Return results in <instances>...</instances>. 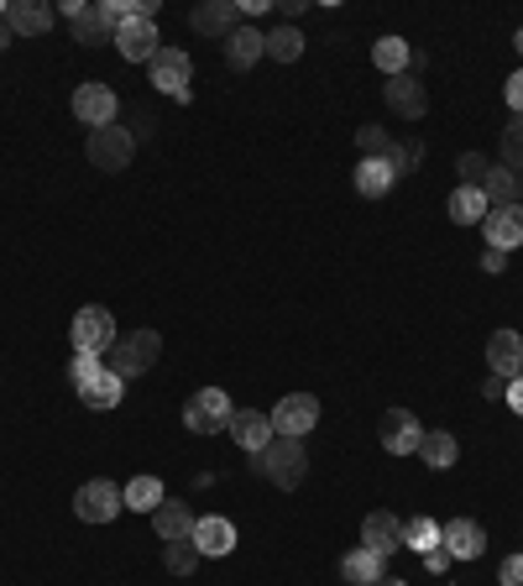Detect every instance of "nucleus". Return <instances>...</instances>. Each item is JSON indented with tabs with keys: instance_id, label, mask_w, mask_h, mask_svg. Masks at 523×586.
Masks as SVG:
<instances>
[{
	"instance_id": "nucleus-43",
	"label": "nucleus",
	"mask_w": 523,
	"mask_h": 586,
	"mask_svg": "<svg viewBox=\"0 0 523 586\" xmlns=\"http://www.w3.org/2000/svg\"><path fill=\"white\" fill-rule=\"evenodd\" d=\"M482 267H487V273H503V267H508V252H492V246H487Z\"/></svg>"
},
{
	"instance_id": "nucleus-34",
	"label": "nucleus",
	"mask_w": 523,
	"mask_h": 586,
	"mask_svg": "<svg viewBox=\"0 0 523 586\" xmlns=\"http://www.w3.org/2000/svg\"><path fill=\"white\" fill-rule=\"evenodd\" d=\"M162 566L173 571V576H189V571L200 566V550H194V540H173V545H162Z\"/></svg>"
},
{
	"instance_id": "nucleus-15",
	"label": "nucleus",
	"mask_w": 523,
	"mask_h": 586,
	"mask_svg": "<svg viewBox=\"0 0 523 586\" xmlns=\"http://www.w3.org/2000/svg\"><path fill=\"white\" fill-rule=\"evenodd\" d=\"M231 440L242 445V450H252V456H262L267 445L278 440V429H273V419L262 408H236L231 414Z\"/></svg>"
},
{
	"instance_id": "nucleus-38",
	"label": "nucleus",
	"mask_w": 523,
	"mask_h": 586,
	"mask_svg": "<svg viewBox=\"0 0 523 586\" xmlns=\"http://www.w3.org/2000/svg\"><path fill=\"white\" fill-rule=\"evenodd\" d=\"M419 158H424V142H393V152H387V162H393V173H414L419 168Z\"/></svg>"
},
{
	"instance_id": "nucleus-32",
	"label": "nucleus",
	"mask_w": 523,
	"mask_h": 586,
	"mask_svg": "<svg viewBox=\"0 0 523 586\" xmlns=\"http://www.w3.org/2000/svg\"><path fill=\"white\" fill-rule=\"evenodd\" d=\"M267 58L299 63L303 58V32H299V26H278V32H267Z\"/></svg>"
},
{
	"instance_id": "nucleus-33",
	"label": "nucleus",
	"mask_w": 523,
	"mask_h": 586,
	"mask_svg": "<svg viewBox=\"0 0 523 586\" xmlns=\"http://www.w3.org/2000/svg\"><path fill=\"white\" fill-rule=\"evenodd\" d=\"M403 545L429 555V550H440V524L435 519H403Z\"/></svg>"
},
{
	"instance_id": "nucleus-6",
	"label": "nucleus",
	"mask_w": 523,
	"mask_h": 586,
	"mask_svg": "<svg viewBox=\"0 0 523 586\" xmlns=\"http://www.w3.org/2000/svg\"><path fill=\"white\" fill-rule=\"evenodd\" d=\"M267 419H273V429H278V435H288V440H303L309 429L320 425V398H314V393H288V398H282V404L273 408Z\"/></svg>"
},
{
	"instance_id": "nucleus-24",
	"label": "nucleus",
	"mask_w": 523,
	"mask_h": 586,
	"mask_svg": "<svg viewBox=\"0 0 523 586\" xmlns=\"http://www.w3.org/2000/svg\"><path fill=\"white\" fill-rule=\"evenodd\" d=\"M482 194L492 210H508V204H523V173H513V168H498L492 162V173L482 179Z\"/></svg>"
},
{
	"instance_id": "nucleus-14",
	"label": "nucleus",
	"mask_w": 523,
	"mask_h": 586,
	"mask_svg": "<svg viewBox=\"0 0 523 586\" xmlns=\"http://www.w3.org/2000/svg\"><path fill=\"white\" fill-rule=\"evenodd\" d=\"M377 435H383V445L393 450V456H419V440H424V425L408 414V408H387L383 425H377Z\"/></svg>"
},
{
	"instance_id": "nucleus-27",
	"label": "nucleus",
	"mask_w": 523,
	"mask_h": 586,
	"mask_svg": "<svg viewBox=\"0 0 523 586\" xmlns=\"http://www.w3.org/2000/svg\"><path fill=\"white\" fill-rule=\"evenodd\" d=\"M121 503L131 508V513H158V508L168 503V492H162L158 477H131V482L121 487Z\"/></svg>"
},
{
	"instance_id": "nucleus-40",
	"label": "nucleus",
	"mask_w": 523,
	"mask_h": 586,
	"mask_svg": "<svg viewBox=\"0 0 523 586\" xmlns=\"http://www.w3.org/2000/svg\"><path fill=\"white\" fill-rule=\"evenodd\" d=\"M503 95H508V110H513V116H523V68H519V74H508Z\"/></svg>"
},
{
	"instance_id": "nucleus-17",
	"label": "nucleus",
	"mask_w": 523,
	"mask_h": 586,
	"mask_svg": "<svg viewBox=\"0 0 523 586\" xmlns=\"http://www.w3.org/2000/svg\"><path fill=\"white\" fill-rule=\"evenodd\" d=\"M362 545L377 550V555H393V550H403V519H398V513H387V508L366 513V519H362Z\"/></svg>"
},
{
	"instance_id": "nucleus-29",
	"label": "nucleus",
	"mask_w": 523,
	"mask_h": 586,
	"mask_svg": "<svg viewBox=\"0 0 523 586\" xmlns=\"http://www.w3.org/2000/svg\"><path fill=\"white\" fill-rule=\"evenodd\" d=\"M419 456L435 466V471H445V466H456L461 445H456V435H450V429H429V435L419 440Z\"/></svg>"
},
{
	"instance_id": "nucleus-11",
	"label": "nucleus",
	"mask_w": 523,
	"mask_h": 586,
	"mask_svg": "<svg viewBox=\"0 0 523 586\" xmlns=\"http://www.w3.org/2000/svg\"><path fill=\"white\" fill-rule=\"evenodd\" d=\"M440 550L450 561H477V555H487V529L477 519H450V524H440Z\"/></svg>"
},
{
	"instance_id": "nucleus-16",
	"label": "nucleus",
	"mask_w": 523,
	"mask_h": 586,
	"mask_svg": "<svg viewBox=\"0 0 523 586\" xmlns=\"http://www.w3.org/2000/svg\"><path fill=\"white\" fill-rule=\"evenodd\" d=\"M116 47H121L126 63H152V53L162 47V38H158L152 21L137 17V21H121V26H116Z\"/></svg>"
},
{
	"instance_id": "nucleus-8",
	"label": "nucleus",
	"mask_w": 523,
	"mask_h": 586,
	"mask_svg": "<svg viewBox=\"0 0 523 586\" xmlns=\"http://www.w3.org/2000/svg\"><path fill=\"white\" fill-rule=\"evenodd\" d=\"M383 95H387V110L403 116V121H424V110H429V89H424V79L414 68L393 74V79L383 84Z\"/></svg>"
},
{
	"instance_id": "nucleus-3",
	"label": "nucleus",
	"mask_w": 523,
	"mask_h": 586,
	"mask_svg": "<svg viewBox=\"0 0 523 586\" xmlns=\"http://www.w3.org/2000/svg\"><path fill=\"white\" fill-rule=\"evenodd\" d=\"M189 74H194V63H189V53H183V47H158V53H152V63H147V79H152V89L173 95L179 105L194 95V89H189Z\"/></svg>"
},
{
	"instance_id": "nucleus-13",
	"label": "nucleus",
	"mask_w": 523,
	"mask_h": 586,
	"mask_svg": "<svg viewBox=\"0 0 523 586\" xmlns=\"http://www.w3.org/2000/svg\"><path fill=\"white\" fill-rule=\"evenodd\" d=\"M487 366H492V377L519 383L523 377V335L519 330H492V341H487Z\"/></svg>"
},
{
	"instance_id": "nucleus-31",
	"label": "nucleus",
	"mask_w": 523,
	"mask_h": 586,
	"mask_svg": "<svg viewBox=\"0 0 523 586\" xmlns=\"http://www.w3.org/2000/svg\"><path fill=\"white\" fill-rule=\"evenodd\" d=\"M372 63L393 79V74H403V68H414V53H408V42L403 38H383L377 47H372Z\"/></svg>"
},
{
	"instance_id": "nucleus-10",
	"label": "nucleus",
	"mask_w": 523,
	"mask_h": 586,
	"mask_svg": "<svg viewBox=\"0 0 523 586\" xmlns=\"http://www.w3.org/2000/svg\"><path fill=\"white\" fill-rule=\"evenodd\" d=\"M116 89L110 84H100V79H89V84H79L74 89V116H79L89 131H100V126H116Z\"/></svg>"
},
{
	"instance_id": "nucleus-37",
	"label": "nucleus",
	"mask_w": 523,
	"mask_h": 586,
	"mask_svg": "<svg viewBox=\"0 0 523 586\" xmlns=\"http://www.w3.org/2000/svg\"><path fill=\"white\" fill-rule=\"evenodd\" d=\"M456 173H461L466 189H482V179L492 173V162H487L482 152H461V158H456Z\"/></svg>"
},
{
	"instance_id": "nucleus-45",
	"label": "nucleus",
	"mask_w": 523,
	"mask_h": 586,
	"mask_svg": "<svg viewBox=\"0 0 523 586\" xmlns=\"http://www.w3.org/2000/svg\"><path fill=\"white\" fill-rule=\"evenodd\" d=\"M267 6H273V0H236V11H242V17H262Z\"/></svg>"
},
{
	"instance_id": "nucleus-39",
	"label": "nucleus",
	"mask_w": 523,
	"mask_h": 586,
	"mask_svg": "<svg viewBox=\"0 0 523 586\" xmlns=\"http://www.w3.org/2000/svg\"><path fill=\"white\" fill-rule=\"evenodd\" d=\"M105 372V356H89V351H74V366H68V377H74V387H84L89 377H100Z\"/></svg>"
},
{
	"instance_id": "nucleus-42",
	"label": "nucleus",
	"mask_w": 523,
	"mask_h": 586,
	"mask_svg": "<svg viewBox=\"0 0 523 586\" xmlns=\"http://www.w3.org/2000/svg\"><path fill=\"white\" fill-rule=\"evenodd\" d=\"M503 398H508V408H513V414L523 419V377H519V383H508V393H503Z\"/></svg>"
},
{
	"instance_id": "nucleus-9",
	"label": "nucleus",
	"mask_w": 523,
	"mask_h": 586,
	"mask_svg": "<svg viewBox=\"0 0 523 586\" xmlns=\"http://www.w3.org/2000/svg\"><path fill=\"white\" fill-rule=\"evenodd\" d=\"M116 345V320H110V309L100 303H89L74 315V351H89V356H105Z\"/></svg>"
},
{
	"instance_id": "nucleus-25",
	"label": "nucleus",
	"mask_w": 523,
	"mask_h": 586,
	"mask_svg": "<svg viewBox=\"0 0 523 586\" xmlns=\"http://www.w3.org/2000/svg\"><path fill=\"white\" fill-rule=\"evenodd\" d=\"M194 513H189V503H162L158 513H152V529H158V540L162 545H173V540H189L194 534Z\"/></svg>"
},
{
	"instance_id": "nucleus-19",
	"label": "nucleus",
	"mask_w": 523,
	"mask_h": 586,
	"mask_svg": "<svg viewBox=\"0 0 523 586\" xmlns=\"http://www.w3.org/2000/svg\"><path fill=\"white\" fill-rule=\"evenodd\" d=\"M487 231V246L492 252H513V246H523V204H508V210H492L482 221Z\"/></svg>"
},
{
	"instance_id": "nucleus-49",
	"label": "nucleus",
	"mask_w": 523,
	"mask_h": 586,
	"mask_svg": "<svg viewBox=\"0 0 523 586\" xmlns=\"http://www.w3.org/2000/svg\"><path fill=\"white\" fill-rule=\"evenodd\" d=\"M513 47H519V53H523V26H519V38H513Z\"/></svg>"
},
{
	"instance_id": "nucleus-47",
	"label": "nucleus",
	"mask_w": 523,
	"mask_h": 586,
	"mask_svg": "<svg viewBox=\"0 0 523 586\" xmlns=\"http://www.w3.org/2000/svg\"><path fill=\"white\" fill-rule=\"evenodd\" d=\"M482 393H487V398H503V393H508V383H503V377H487V387H482Z\"/></svg>"
},
{
	"instance_id": "nucleus-28",
	"label": "nucleus",
	"mask_w": 523,
	"mask_h": 586,
	"mask_svg": "<svg viewBox=\"0 0 523 586\" xmlns=\"http://www.w3.org/2000/svg\"><path fill=\"white\" fill-rule=\"evenodd\" d=\"M487 215H492V204H487V194L482 189H456V194H450V221L456 225H482Z\"/></svg>"
},
{
	"instance_id": "nucleus-2",
	"label": "nucleus",
	"mask_w": 523,
	"mask_h": 586,
	"mask_svg": "<svg viewBox=\"0 0 523 586\" xmlns=\"http://www.w3.org/2000/svg\"><path fill=\"white\" fill-rule=\"evenodd\" d=\"M257 471L267 477L273 487H282V492H293V487H303V477H309V456H303V440H288V435H278V440L267 445L257 456Z\"/></svg>"
},
{
	"instance_id": "nucleus-44",
	"label": "nucleus",
	"mask_w": 523,
	"mask_h": 586,
	"mask_svg": "<svg viewBox=\"0 0 523 586\" xmlns=\"http://www.w3.org/2000/svg\"><path fill=\"white\" fill-rule=\"evenodd\" d=\"M131 126H137L131 137H152V126H158V121H152V110H137V121H131Z\"/></svg>"
},
{
	"instance_id": "nucleus-18",
	"label": "nucleus",
	"mask_w": 523,
	"mask_h": 586,
	"mask_svg": "<svg viewBox=\"0 0 523 586\" xmlns=\"http://www.w3.org/2000/svg\"><path fill=\"white\" fill-rule=\"evenodd\" d=\"M74 42H84V47H95V42H116V21H110V11H105V0H84L79 11H74Z\"/></svg>"
},
{
	"instance_id": "nucleus-7",
	"label": "nucleus",
	"mask_w": 523,
	"mask_h": 586,
	"mask_svg": "<svg viewBox=\"0 0 523 586\" xmlns=\"http://www.w3.org/2000/svg\"><path fill=\"white\" fill-rule=\"evenodd\" d=\"M121 487L105 482V477H95V482H84L79 492H74V513H79L84 524H110L116 513H121Z\"/></svg>"
},
{
	"instance_id": "nucleus-46",
	"label": "nucleus",
	"mask_w": 523,
	"mask_h": 586,
	"mask_svg": "<svg viewBox=\"0 0 523 586\" xmlns=\"http://www.w3.org/2000/svg\"><path fill=\"white\" fill-rule=\"evenodd\" d=\"M424 566H429V571H445V566H450V555H445V550H429V555H424Z\"/></svg>"
},
{
	"instance_id": "nucleus-20",
	"label": "nucleus",
	"mask_w": 523,
	"mask_h": 586,
	"mask_svg": "<svg viewBox=\"0 0 523 586\" xmlns=\"http://www.w3.org/2000/svg\"><path fill=\"white\" fill-rule=\"evenodd\" d=\"M6 21H11L17 38H42V32H53V6H42V0H11Z\"/></svg>"
},
{
	"instance_id": "nucleus-5",
	"label": "nucleus",
	"mask_w": 523,
	"mask_h": 586,
	"mask_svg": "<svg viewBox=\"0 0 523 586\" xmlns=\"http://www.w3.org/2000/svg\"><path fill=\"white\" fill-rule=\"evenodd\" d=\"M131 152H137L131 126H100V131H89V162H95L100 173H121V168H131Z\"/></svg>"
},
{
	"instance_id": "nucleus-36",
	"label": "nucleus",
	"mask_w": 523,
	"mask_h": 586,
	"mask_svg": "<svg viewBox=\"0 0 523 586\" xmlns=\"http://www.w3.org/2000/svg\"><path fill=\"white\" fill-rule=\"evenodd\" d=\"M356 147H362V158H387V152H393V137H387V126H362V131H356Z\"/></svg>"
},
{
	"instance_id": "nucleus-23",
	"label": "nucleus",
	"mask_w": 523,
	"mask_h": 586,
	"mask_svg": "<svg viewBox=\"0 0 523 586\" xmlns=\"http://www.w3.org/2000/svg\"><path fill=\"white\" fill-rule=\"evenodd\" d=\"M341 576L351 586H377L387 576V555H377V550H351V555H345L341 561Z\"/></svg>"
},
{
	"instance_id": "nucleus-12",
	"label": "nucleus",
	"mask_w": 523,
	"mask_h": 586,
	"mask_svg": "<svg viewBox=\"0 0 523 586\" xmlns=\"http://www.w3.org/2000/svg\"><path fill=\"white\" fill-rule=\"evenodd\" d=\"M189 26L200 32V38H231L236 26H242V11H236V0H200L194 11H189Z\"/></svg>"
},
{
	"instance_id": "nucleus-50",
	"label": "nucleus",
	"mask_w": 523,
	"mask_h": 586,
	"mask_svg": "<svg viewBox=\"0 0 523 586\" xmlns=\"http://www.w3.org/2000/svg\"><path fill=\"white\" fill-rule=\"evenodd\" d=\"M377 586H403V582H387V576H383V582H377Z\"/></svg>"
},
{
	"instance_id": "nucleus-21",
	"label": "nucleus",
	"mask_w": 523,
	"mask_h": 586,
	"mask_svg": "<svg viewBox=\"0 0 523 586\" xmlns=\"http://www.w3.org/2000/svg\"><path fill=\"white\" fill-rule=\"evenodd\" d=\"M262 53H267V38H262L257 26H236V32L225 38V63H231L236 74H246V68H252Z\"/></svg>"
},
{
	"instance_id": "nucleus-22",
	"label": "nucleus",
	"mask_w": 523,
	"mask_h": 586,
	"mask_svg": "<svg viewBox=\"0 0 523 586\" xmlns=\"http://www.w3.org/2000/svg\"><path fill=\"white\" fill-rule=\"evenodd\" d=\"M189 540H194V550H200V555H231V550H236V529H231V519H221V513H215V519H200Z\"/></svg>"
},
{
	"instance_id": "nucleus-30",
	"label": "nucleus",
	"mask_w": 523,
	"mask_h": 586,
	"mask_svg": "<svg viewBox=\"0 0 523 586\" xmlns=\"http://www.w3.org/2000/svg\"><path fill=\"white\" fill-rule=\"evenodd\" d=\"M121 393H126V383L116 377V372H100V377H89V383L79 387V398L89 408H116L121 404Z\"/></svg>"
},
{
	"instance_id": "nucleus-4",
	"label": "nucleus",
	"mask_w": 523,
	"mask_h": 586,
	"mask_svg": "<svg viewBox=\"0 0 523 586\" xmlns=\"http://www.w3.org/2000/svg\"><path fill=\"white\" fill-rule=\"evenodd\" d=\"M231 414H236V404L225 398L221 387H200L183 404V425L194 429V435H221V429H231Z\"/></svg>"
},
{
	"instance_id": "nucleus-26",
	"label": "nucleus",
	"mask_w": 523,
	"mask_h": 586,
	"mask_svg": "<svg viewBox=\"0 0 523 586\" xmlns=\"http://www.w3.org/2000/svg\"><path fill=\"white\" fill-rule=\"evenodd\" d=\"M393 183H398V173H393V162H387V158H362V162H356V194L383 200Z\"/></svg>"
},
{
	"instance_id": "nucleus-35",
	"label": "nucleus",
	"mask_w": 523,
	"mask_h": 586,
	"mask_svg": "<svg viewBox=\"0 0 523 586\" xmlns=\"http://www.w3.org/2000/svg\"><path fill=\"white\" fill-rule=\"evenodd\" d=\"M503 168L523 173V116H513V121L503 126Z\"/></svg>"
},
{
	"instance_id": "nucleus-48",
	"label": "nucleus",
	"mask_w": 523,
	"mask_h": 586,
	"mask_svg": "<svg viewBox=\"0 0 523 586\" xmlns=\"http://www.w3.org/2000/svg\"><path fill=\"white\" fill-rule=\"evenodd\" d=\"M11 38H17V32H11V21L0 17V53H6V47H11Z\"/></svg>"
},
{
	"instance_id": "nucleus-41",
	"label": "nucleus",
	"mask_w": 523,
	"mask_h": 586,
	"mask_svg": "<svg viewBox=\"0 0 523 586\" xmlns=\"http://www.w3.org/2000/svg\"><path fill=\"white\" fill-rule=\"evenodd\" d=\"M498 582H503V586H523V555H508L503 571H498Z\"/></svg>"
},
{
	"instance_id": "nucleus-1",
	"label": "nucleus",
	"mask_w": 523,
	"mask_h": 586,
	"mask_svg": "<svg viewBox=\"0 0 523 586\" xmlns=\"http://www.w3.org/2000/svg\"><path fill=\"white\" fill-rule=\"evenodd\" d=\"M162 356V335L158 330H131V335H116V345L105 351V372H116V377H141L147 366Z\"/></svg>"
}]
</instances>
